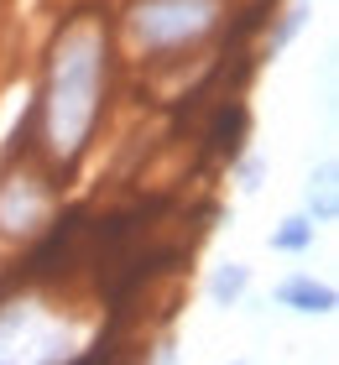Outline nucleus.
<instances>
[{
    "label": "nucleus",
    "mask_w": 339,
    "mask_h": 365,
    "mask_svg": "<svg viewBox=\"0 0 339 365\" xmlns=\"http://www.w3.org/2000/svg\"><path fill=\"white\" fill-rule=\"evenodd\" d=\"M58 220V173L31 152H11L0 162V240H37Z\"/></svg>",
    "instance_id": "3"
},
{
    "label": "nucleus",
    "mask_w": 339,
    "mask_h": 365,
    "mask_svg": "<svg viewBox=\"0 0 339 365\" xmlns=\"http://www.w3.org/2000/svg\"><path fill=\"white\" fill-rule=\"evenodd\" d=\"M68 360V329L47 319L42 303L0 308V365H58Z\"/></svg>",
    "instance_id": "4"
},
{
    "label": "nucleus",
    "mask_w": 339,
    "mask_h": 365,
    "mask_svg": "<svg viewBox=\"0 0 339 365\" xmlns=\"http://www.w3.org/2000/svg\"><path fill=\"white\" fill-rule=\"evenodd\" d=\"M308 16H313V11H308V0H298V6H293V11H287L282 21H277V31L266 37V53H287V42H293L303 26H308Z\"/></svg>",
    "instance_id": "9"
},
{
    "label": "nucleus",
    "mask_w": 339,
    "mask_h": 365,
    "mask_svg": "<svg viewBox=\"0 0 339 365\" xmlns=\"http://www.w3.org/2000/svg\"><path fill=\"white\" fill-rule=\"evenodd\" d=\"M230 16V0H126L121 37L136 58H178L209 42Z\"/></svg>",
    "instance_id": "2"
},
{
    "label": "nucleus",
    "mask_w": 339,
    "mask_h": 365,
    "mask_svg": "<svg viewBox=\"0 0 339 365\" xmlns=\"http://www.w3.org/2000/svg\"><path fill=\"white\" fill-rule=\"evenodd\" d=\"M235 365H246V360H235Z\"/></svg>",
    "instance_id": "11"
},
{
    "label": "nucleus",
    "mask_w": 339,
    "mask_h": 365,
    "mask_svg": "<svg viewBox=\"0 0 339 365\" xmlns=\"http://www.w3.org/2000/svg\"><path fill=\"white\" fill-rule=\"evenodd\" d=\"M251 292V267L246 261H225V267H214L209 277V303L214 308H241Z\"/></svg>",
    "instance_id": "7"
},
{
    "label": "nucleus",
    "mask_w": 339,
    "mask_h": 365,
    "mask_svg": "<svg viewBox=\"0 0 339 365\" xmlns=\"http://www.w3.org/2000/svg\"><path fill=\"white\" fill-rule=\"evenodd\" d=\"M105 78H110V37L99 26V16H74L53 47H47L42 89L31 105V152L47 168H74L89 152L99 110H105Z\"/></svg>",
    "instance_id": "1"
},
{
    "label": "nucleus",
    "mask_w": 339,
    "mask_h": 365,
    "mask_svg": "<svg viewBox=\"0 0 339 365\" xmlns=\"http://www.w3.org/2000/svg\"><path fill=\"white\" fill-rule=\"evenodd\" d=\"M303 214L313 225H329L339 214V182H334V162H318L308 173V188H303Z\"/></svg>",
    "instance_id": "6"
},
{
    "label": "nucleus",
    "mask_w": 339,
    "mask_h": 365,
    "mask_svg": "<svg viewBox=\"0 0 339 365\" xmlns=\"http://www.w3.org/2000/svg\"><path fill=\"white\" fill-rule=\"evenodd\" d=\"M235 178H241V188H246V193H256V188H261V178H266V157H261V152L241 157V168H235Z\"/></svg>",
    "instance_id": "10"
},
{
    "label": "nucleus",
    "mask_w": 339,
    "mask_h": 365,
    "mask_svg": "<svg viewBox=\"0 0 339 365\" xmlns=\"http://www.w3.org/2000/svg\"><path fill=\"white\" fill-rule=\"evenodd\" d=\"M271 303L287 308V313H303V319H329L339 308V292L329 282H313V277H287L271 287Z\"/></svg>",
    "instance_id": "5"
},
{
    "label": "nucleus",
    "mask_w": 339,
    "mask_h": 365,
    "mask_svg": "<svg viewBox=\"0 0 339 365\" xmlns=\"http://www.w3.org/2000/svg\"><path fill=\"white\" fill-rule=\"evenodd\" d=\"M313 235H318V225L308 220V214H287L282 225H271L266 245L277 256H303V251H313Z\"/></svg>",
    "instance_id": "8"
}]
</instances>
